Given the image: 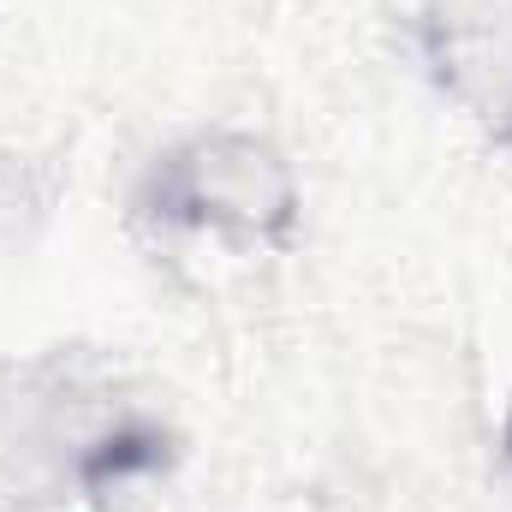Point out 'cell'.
<instances>
[{
  "mask_svg": "<svg viewBox=\"0 0 512 512\" xmlns=\"http://www.w3.org/2000/svg\"><path fill=\"white\" fill-rule=\"evenodd\" d=\"M173 197L197 221L239 227V233H274L292 215V173L256 137H203L197 149L179 155Z\"/></svg>",
  "mask_w": 512,
  "mask_h": 512,
  "instance_id": "1",
  "label": "cell"
}]
</instances>
